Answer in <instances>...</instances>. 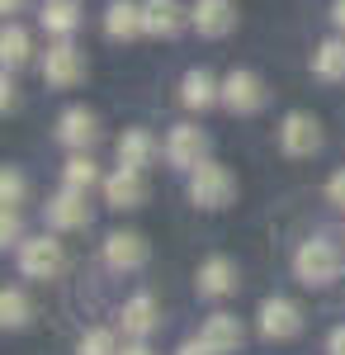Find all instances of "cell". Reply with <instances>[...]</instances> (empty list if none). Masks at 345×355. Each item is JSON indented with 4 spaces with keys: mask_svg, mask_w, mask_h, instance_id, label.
I'll return each mask as SVG.
<instances>
[{
    "mask_svg": "<svg viewBox=\"0 0 345 355\" xmlns=\"http://www.w3.org/2000/svg\"><path fill=\"white\" fill-rule=\"evenodd\" d=\"M48 223L62 227V232L85 227V223H90V204H85V194H80V190H62L57 199H48Z\"/></svg>",
    "mask_w": 345,
    "mask_h": 355,
    "instance_id": "14",
    "label": "cell"
},
{
    "mask_svg": "<svg viewBox=\"0 0 345 355\" xmlns=\"http://www.w3.org/2000/svg\"><path fill=\"white\" fill-rule=\"evenodd\" d=\"M260 331H265L269 341H293V336L303 331V313H298V303L265 299V303H260Z\"/></svg>",
    "mask_w": 345,
    "mask_h": 355,
    "instance_id": "8",
    "label": "cell"
},
{
    "mask_svg": "<svg viewBox=\"0 0 345 355\" xmlns=\"http://www.w3.org/2000/svg\"><path fill=\"white\" fill-rule=\"evenodd\" d=\"M175 355H213V351H209V346H204V341H185V346H180V351H175Z\"/></svg>",
    "mask_w": 345,
    "mask_h": 355,
    "instance_id": "31",
    "label": "cell"
},
{
    "mask_svg": "<svg viewBox=\"0 0 345 355\" xmlns=\"http://www.w3.org/2000/svg\"><path fill=\"white\" fill-rule=\"evenodd\" d=\"M57 137H62L67 147H90V142L100 137V119L76 105V110H67L62 119H57Z\"/></svg>",
    "mask_w": 345,
    "mask_h": 355,
    "instance_id": "16",
    "label": "cell"
},
{
    "mask_svg": "<svg viewBox=\"0 0 345 355\" xmlns=\"http://www.w3.org/2000/svg\"><path fill=\"white\" fill-rule=\"evenodd\" d=\"M0 90H5V100H0V105H5V110H15V81L5 76V81H0Z\"/></svg>",
    "mask_w": 345,
    "mask_h": 355,
    "instance_id": "32",
    "label": "cell"
},
{
    "mask_svg": "<svg viewBox=\"0 0 345 355\" xmlns=\"http://www.w3.org/2000/svg\"><path fill=\"white\" fill-rule=\"evenodd\" d=\"M19 270L28 279H57L67 270V251L57 237H28V242H19Z\"/></svg>",
    "mask_w": 345,
    "mask_h": 355,
    "instance_id": "3",
    "label": "cell"
},
{
    "mask_svg": "<svg viewBox=\"0 0 345 355\" xmlns=\"http://www.w3.org/2000/svg\"><path fill=\"white\" fill-rule=\"evenodd\" d=\"M222 105L232 114H260L265 110V85L256 71H232L227 81H222Z\"/></svg>",
    "mask_w": 345,
    "mask_h": 355,
    "instance_id": "7",
    "label": "cell"
},
{
    "mask_svg": "<svg viewBox=\"0 0 345 355\" xmlns=\"http://www.w3.org/2000/svg\"><path fill=\"white\" fill-rule=\"evenodd\" d=\"M345 256L336 242H326V237H312V242H303L298 251H293V275L303 279V284H312V289H321V284H331L336 275H341Z\"/></svg>",
    "mask_w": 345,
    "mask_h": 355,
    "instance_id": "1",
    "label": "cell"
},
{
    "mask_svg": "<svg viewBox=\"0 0 345 355\" xmlns=\"http://www.w3.org/2000/svg\"><path fill=\"white\" fill-rule=\"evenodd\" d=\"M189 199L199 209H227L237 199V175L218 162H204L199 171H189Z\"/></svg>",
    "mask_w": 345,
    "mask_h": 355,
    "instance_id": "2",
    "label": "cell"
},
{
    "mask_svg": "<svg viewBox=\"0 0 345 355\" xmlns=\"http://www.w3.org/2000/svg\"><path fill=\"white\" fill-rule=\"evenodd\" d=\"M326 346H331V355H345V327L331 331V341H326Z\"/></svg>",
    "mask_w": 345,
    "mask_h": 355,
    "instance_id": "30",
    "label": "cell"
},
{
    "mask_svg": "<svg viewBox=\"0 0 345 355\" xmlns=\"http://www.w3.org/2000/svg\"><path fill=\"white\" fill-rule=\"evenodd\" d=\"M0 194H5V209H15V204L24 199V180H19L15 171H5V175H0Z\"/></svg>",
    "mask_w": 345,
    "mask_h": 355,
    "instance_id": "27",
    "label": "cell"
},
{
    "mask_svg": "<svg viewBox=\"0 0 345 355\" xmlns=\"http://www.w3.org/2000/svg\"><path fill=\"white\" fill-rule=\"evenodd\" d=\"M105 33L114 38V43H128V38H137V33H147V28H142V5L114 0V5L105 10Z\"/></svg>",
    "mask_w": 345,
    "mask_h": 355,
    "instance_id": "15",
    "label": "cell"
},
{
    "mask_svg": "<svg viewBox=\"0 0 345 355\" xmlns=\"http://www.w3.org/2000/svg\"><path fill=\"white\" fill-rule=\"evenodd\" d=\"M43 28L53 33V38H71L80 28V10H76V0H48V10H43Z\"/></svg>",
    "mask_w": 345,
    "mask_h": 355,
    "instance_id": "21",
    "label": "cell"
},
{
    "mask_svg": "<svg viewBox=\"0 0 345 355\" xmlns=\"http://www.w3.org/2000/svg\"><path fill=\"white\" fill-rule=\"evenodd\" d=\"M62 180H67V190H90V185H95V180H100V171H95V162H90V157H71V162H67V171H62Z\"/></svg>",
    "mask_w": 345,
    "mask_h": 355,
    "instance_id": "24",
    "label": "cell"
},
{
    "mask_svg": "<svg viewBox=\"0 0 345 355\" xmlns=\"http://www.w3.org/2000/svg\"><path fill=\"white\" fill-rule=\"evenodd\" d=\"M15 237H19V214H15V209H5V218H0V242L10 246Z\"/></svg>",
    "mask_w": 345,
    "mask_h": 355,
    "instance_id": "28",
    "label": "cell"
},
{
    "mask_svg": "<svg viewBox=\"0 0 345 355\" xmlns=\"http://www.w3.org/2000/svg\"><path fill=\"white\" fill-rule=\"evenodd\" d=\"M105 261L114 270H142V266H147V237H142V232H109L105 237Z\"/></svg>",
    "mask_w": 345,
    "mask_h": 355,
    "instance_id": "11",
    "label": "cell"
},
{
    "mask_svg": "<svg viewBox=\"0 0 345 355\" xmlns=\"http://www.w3.org/2000/svg\"><path fill=\"white\" fill-rule=\"evenodd\" d=\"M326 199L345 209V171H336V175H331V185H326Z\"/></svg>",
    "mask_w": 345,
    "mask_h": 355,
    "instance_id": "29",
    "label": "cell"
},
{
    "mask_svg": "<svg viewBox=\"0 0 345 355\" xmlns=\"http://www.w3.org/2000/svg\"><path fill=\"white\" fill-rule=\"evenodd\" d=\"M142 28L152 38H175L185 28V10L180 0H142Z\"/></svg>",
    "mask_w": 345,
    "mask_h": 355,
    "instance_id": "12",
    "label": "cell"
},
{
    "mask_svg": "<svg viewBox=\"0 0 345 355\" xmlns=\"http://www.w3.org/2000/svg\"><path fill=\"white\" fill-rule=\"evenodd\" d=\"M19 5H24V0H0V10H5V15H15Z\"/></svg>",
    "mask_w": 345,
    "mask_h": 355,
    "instance_id": "35",
    "label": "cell"
},
{
    "mask_svg": "<svg viewBox=\"0 0 345 355\" xmlns=\"http://www.w3.org/2000/svg\"><path fill=\"white\" fill-rule=\"evenodd\" d=\"M180 100H185L189 110H209V105L222 100V85L213 81L204 67H194V71H185V81H180Z\"/></svg>",
    "mask_w": 345,
    "mask_h": 355,
    "instance_id": "18",
    "label": "cell"
},
{
    "mask_svg": "<svg viewBox=\"0 0 345 355\" xmlns=\"http://www.w3.org/2000/svg\"><path fill=\"white\" fill-rule=\"evenodd\" d=\"M0 62H5V71H15V67L28 62V33L19 24H10L0 33Z\"/></svg>",
    "mask_w": 345,
    "mask_h": 355,
    "instance_id": "23",
    "label": "cell"
},
{
    "mask_svg": "<svg viewBox=\"0 0 345 355\" xmlns=\"http://www.w3.org/2000/svg\"><path fill=\"white\" fill-rule=\"evenodd\" d=\"M123 355H157V351H152V346H142V341H137V346H128V351H123Z\"/></svg>",
    "mask_w": 345,
    "mask_h": 355,
    "instance_id": "34",
    "label": "cell"
},
{
    "mask_svg": "<svg viewBox=\"0 0 345 355\" xmlns=\"http://www.w3.org/2000/svg\"><path fill=\"white\" fill-rule=\"evenodd\" d=\"M241 336H246V331H241V322L232 313H213L209 322H204V331H199V341H204L213 355H232L241 346Z\"/></svg>",
    "mask_w": 345,
    "mask_h": 355,
    "instance_id": "13",
    "label": "cell"
},
{
    "mask_svg": "<svg viewBox=\"0 0 345 355\" xmlns=\"http://www.w3.org/2000/svg\"><path fill=\"white\" fill-rule=\"evenodd\" d=\"M237 289V266L227 261V256H213L199 266V294H209V299H222V294H232Z\"/></svg>",
    "mask_w": 345,
    "mask_h": 355,
    "instance_id": "17",
    "label": "cell"
},
{
    "mask_svg": "<svg viewBox=\"0 0 345 355\" xmlns=\"http://www.w3.org/2000/svg\"><path fill=\"white\" fill-rule=\"evenodd\" d=\"M204 152H209V137L199 133L194 123H175L170 137H166V162L180 166V171H199L204 166Z\"/></svg>",
    "mask_w": 345,
    "mask_h": 355,
    "instance_id": "5",
    "label": "cell"
},
{
    "mask_svg": "<svg viewBox=\"0 0 345 355\" xmlns=\"http://www.w3.org/2000/svg\"><path fill=\"white\" fill-rule=\"evenodd\" d=\"M157 299H152V294H133V299L123 303V331H128V336H137V341H142V336H152V331H157Z\"/></svg>",
    "mask_w": 345,
    "mask_h": 355,
    "instance_id": "19",
    "label": "cell"
},
{
    "mask_svg": "<svg viewBox=\"0 0 345 355\" xmlns=\"http://www.w3.org/2000/svg\"><path fill=\"white\" fill-rule=\"evenodd\" d=\"M0 322H5V327H24L28 322V299L19 289H5V294H0Z\"/></svg>",
    "mask_w": 345,
    "mask_h": 355,
    "instance_id": "25",
    "label": "cell"
},
{
    "mask_svg": "<svg viewBox=\"0 0 345 355\" xmlns=\"http://www.w3.org/2000/svg\"><path fill=\"white\" fill-rule=\"evenodd\" d=\"M105 199L114 209H142V199H147V175L133 171V166H118L105 180Z\"/></svg>",
    "mask_w": 345,
    "mask_h": 355,
    "instance_id": "10",
    "label": "cell"
},
{
    "mask_svg": "<svg viewBox=\"0 0 345 355\" xmlns=\"http://www.w3.org/2000/svg\"><path fill=\"white\" fill-rule=\"evenodd\" d=\"M189 24L199 28L204 38H227L237 28V10H232V0H194Z\"/></svg>",
    "mask_w": 345,
    "mask_h": 355,
    "instance_id": "9",
    "label": "cell"
},
{
    "mask_svg": "<svg viewBox=\"0 0 345 355\" xmlns=\"http://www.w3.org/2000/svg\"><path fill=\"white\" fill-rule=\"evenodd\" d=\"M80 76H85V53H76L71 43H53L43 57V81L57 90H71Z\"/></svg>",
    "mask_w": 345,
    "mask_h": 355,
    "instance_id": "6",
    "label": "cell"
},
{
    "mask_svg": "<svg viewBox=\"0 0 345 355\" xmlns=\"http://www.w3.org/2000/svg\"><path fill=\"white\" fill-rule=\"evenodd\" d=\"M152 157H157V137L147 133V128H128V133L118 137V166L142 171V166H152Z\"/></svg>",
    "mask_w": 345,
    "mask_h": 355,
    "instance_id": "20",
    "label": "cell"
},
{
    "mask_svg": "<svg viewBox=\"0 0 345 355\" xmlns=\"http://www.w3.org/2000/svg\"><path fill=\"white\" fill-rule=\"evenodd\" d=\"M312 76H321V81H345V43L341 38L317 43V53H312Z\"/></svg>",
    "mask_w": 345,
    "mask_h": 355,
    "instance_id": "22",
    "label": "cell"
},
{
    "mask_svg": "<svg viewBox=\"0 0 345 355\" xmlns=\"http://www.w3.org/2000/svg\"><path fill=\"white\" fill-rule=\"evenodd\" d=\"M331 19H336V28H345V0H336V5H331Z\"/></svg>",
    "mask_w": 345,
    "mask_h": 355,
    "instance_id": "33",
    "label": "cell"
},
{
    "mask_svg": "<svg viewBox=\"0 0 345 355\" xmlns=\"http://www.w3.org/2000/svg\"><path fill=\"white\" fill-rule=\"evenodd\" d=\"M321 147V123L312 114H289L279 123V152L284 157H312Z\"/></svg>",
    "mask_w": 345,
    "mask_h": 355,
    "instance_id": "4",
    "label": "cell"
},
{
    "mask_svg": "<svg viewBox=\"0 0 345 355\" xmlns=\"http://www.w3.org/2000/svg\"><path fill=\"white\" fill-rule=\"evenodd\" d=\"M76 355H118V341H114V331H109V327H90L85 336H80Z\"/></svg>",
    "mask_w": 345,
    "mask_h": 355,
    "instance_id": "26",
    "label": "cell"
}]
</instances>
